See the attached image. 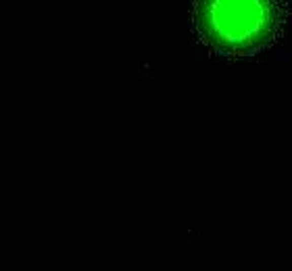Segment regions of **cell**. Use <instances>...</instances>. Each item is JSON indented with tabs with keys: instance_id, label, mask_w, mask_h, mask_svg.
<instances>
[{
	"instance_id": "1",
	"label": "cell",
	"mask_w": 292,
	"mask_h": 271,
	"mask_svg": "<svg viewBox=\"0 0 292 271\" xmlns=\"http://www.w3.org/2000/svg\"><path fill=\"white\" fill-rule=\"evenodd\" d=\"M267 0H211L209 25L225 42H250L267 25Z\"/></svg>"
}]
</instances>
